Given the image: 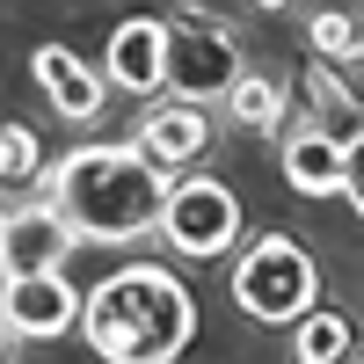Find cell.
I'll use <instances>...</instances> for the list:
<instances>
[{
  "label": "cell",
  "mask_w": 364,
  "mask_h": 364,
  "mask_svg": "<svg viewBox=\"0 0 364 364\" xmlns=\"http://www.w3.org/2000/svg\"><path fill=\"white\" fill-rule=\"evenodd\" d=\"M168 168H154L139 146H80L44 175V197L66 211V226L80 240H146L161 233L168 211Z\"/></svg>",
  "instance_id": "6da1fadb"
},
{
  "label": "cell",
  "mask_w": 364,
  "mask_h": 364,
  "mask_svg": "<svg viewBox=\"0 0 364 364\" xmlns=\"http://www.w3.org/2000/svg\"><path fill=\"white\" fill-rule=\"evenodd\" d=\"M343 154L350 146L336 132H321V124H299L284 132V182L299 197H328V190H343Z\"/></svg>",
  "instance_id": "8fae6325"
},
{
  "label": "cell",
  "mask_w": 364,
  "mask_h": 364,
  "mask_svg": "<svg viewBox=\"0 0 364 364\" xmlns=\"http://www.w3.org/2000/svg\"><path fill=\"white\" fill-rule=\"evenodd\" d=\"M343 197L364 211V139H350V154H343Z\"/></svg>",
  "instance_id": "e0dca14e"
},
{
  "label": "cell",
  "mask_w": 364,
  "mask_h": 364,
  "mask_svg": "<svg viewBox=\"0 0 364 364\" xmlns=\"http://www.w3.org/2000/svg\"><path fill=\"white\" fill-rule=\"evenodd\" d=\"M8 219H15V211H0V240H8Z\"/></svg>",
  "instance_id": "d6986e66"
},
{
  "label": "cell",
  "mask_w": 364,
  "mask_h": 364,
  "mask_svg": "<svg viewBox=\"0 0 364 364\" xmlns=\"http://www.w3.org/2000/svg\"><path fill=\"white\" fill-rule=\"evenodd\" d=\"M73 240L80 233L66 226V211H58L51 197L22 204L8 219V240H0V277H51V269H66Z\"/></svg>",
  "instance_id": "8992f818"
},
{
  "label": "cell",
  "mask_w": 364,
  "mask_h": 364,
  "mask_svg": "<svg viewBox=\"0 0 364 364\" xmlns=\"http://www.w3.org/2000/svg\"><path fill=\"white\" fill-rule=\"evenodd\" d=\"M37 175V132L0 124V182H29Z\"/></svg>",
  "instance_id": "9a60e30c"
},
{
  "label": "cell",
  "mask_w": 364,
  "mask_h": 364,
  "mask_svg": "<svg viewBox=\"0 0 364 364\" xmlns=\"http://www.w3.org/2000/svg\"><path fill=\"white\" fill-rule=\"evenodd\" d=\"M226 109H233L240 132H277L284 124V87L269 80V73H240V87L226 95Z\"/></svg>",
  "instance_id": "7c38bea8"
},
{
  "label": "cell",
  "mask_w": 364,
  "mask_h": 364,
  "mask_svg": "<svg viewBox=\"0 0 364 364\" xmlns=\"http://www.w3.org/2000/svg\"><path fill=\"white\" fill-rule=\"evenodd\" d=\"M80 336L102 364H175L182 343L197 336V306L182 291V277H168L161 262H132L87 291Z\"/></svg>",
  "instance_id": "7a4b0ae2"
},
{
  "label": "cell",
  "mask_w": 364,
  "mask_h": 364,
  "mask_svg": "<svg viewBox=\"0 0 364 364\" xmlns=\"http://www.w3.org/2000/svg\"><path fill=\"white\" fill-rule=\"evenodd\" d=\"M321 299V269L291 233H262L248 255L233 262V306L262 328H299Z\"/></svg>",
  "instance_id": "3957f363"
},
{
  "label": "cell",
  "mask_w": 364,
  "mask_h": 364,
  "mask_svg": "<svg viewBox=\"0 0 364 364\" xmlns=\"http://www.w3.org/2000/svg\"><path fill=\"white\" fill-rule=\"evenodd\" d=\"M132 146H139L154 168H190V161H204V146H211L204 102H168V109H154V117L139 124Z\"/></svg>",
  "instance_id": "30bf717a"
},
{
  "label": "cell",
  "mask_w": 364,
  "mask_h": 364,
  "mask_svg": "<svg viewBox=\"0 0 364 364\" xmlns=\"http://www.w3.org/2000/svg\"><path fill=\"white\" fill-rule=\"evenodd\" d=\"M29 66H37V87L51 95V109L66 117V124H95V117H102L109 80H102V73H87V58H73L66 44H44Z\"/></svg>",
  "instance_id": "9c48e42d"
},
{
  "label": "cell",
  "mask_w": 364,
  "mask_h": 364,
  "mask_svg": "<svg viewBox=\"0 0 364 364\" xmlns=\"http://www.w3.org/2000/svg\"><path fill=\"white\" fill-rule=\"evenodd\" d=\"M336 87H343V95H350V109L364 117V44H357L350 58H336Z\"/></svg>",
  "instance_id": "2e32d148"
},
{
  "label": "cell",
  "mask_w": 364,
  "mask_h": 364,
  "mask_svg": "<svg viewBox=\"0 0 364 364\" xmlns=\"http://www.w3.org/2000/svg\"><path fill=\"white\" fill-rule=\"evenodd\" d=\"M80 306H87V299L66 284V269H51V277H8L0 321H8L22 343H44V336H66V328H80Z\"/></svg>",
  "instance_id": "52a82bcc"
},
{
  "label": "cell",
  "mask_w": 364,
  "mask_h": 364,
  "mask_svg": "<svg viewBox=\"0 0 364 364\" xmlns=\"http://www.w3.org/2000/svg\"><path fill=\"white\" fill-rule=\"evenodd\" d=\"M255 8H262V15H277V8H284V0H255Z\"/></svg>",
  "instance_id": "ac0fdd59"
},
{
  "label": "cell",
  "mask_w": 364,
  "mask_h": 364,
  "mask_svg": "<svg viewBox=\"0 0 364 364\" xmlns=\"http://www.w3.org/2000/svg\"><path fill=\"white\" fill-rule=\"evenodd\" d=\"M240 44H233V29L219 22H204V15H168V87H175V102H226L233 87H240Z\"/></svg>",
  "instance_id": "277c9868"
},
{
  "label": "cell",
  "mask_w": 364,
  "mask_h": 364,
  "mask_svg": "<svg viewBox=\"0 0 364 364\" xmlns=\"http://www.w3.org/2000/svg\"><path fill=\"white\" fill-rule=\"evenodd\" d=\"M291 350H299V364H343V350H350V321L328 314V306H314L306 321L291 328Z\"/></svg>",
  "instance_id": "4fadbf2b"
},
{
  "label": "cell",
  "mask_w": 364,
  "mask_h": 364,
  "mask_svg": "<svg viewBox=\"0 0 364 364\" xmlns=\"http://www.w3.org/2000/svg\"><path fill=\"white\" fill-rule=\"evenodd\" d=\"M161 240L190 262H211L240 240V197L211 175H182L168 190V211H161Z\"/></svg>",
  "instance_id": "5b68a950"
},
{
  "label": "cell",
  "mask_w": 364,
  "mask_h": 364,
  "mask_svg": "<svg viewBox=\"0 0 364 364\" xmlns=\"http://www.w3.org/2000/svg\"><path fill=\"white\" fill-rule=\"evenodd\" d=\"M102 73H109L117 87H132V95H154V87H168V22H161V15H132V22H117Z\"/></svg>",
  "instance_id": "ba28073f"
},
{
  "label": "cell",
  "mask_w": 364,
  "mask_h": 364,
  "mask_svg": "<svg viewBox=\"0 0 364 364\" xmlns=\"http://www.w3.org/2000/svg\"><path fill=\"white\" fill-rule=\"evenodd\" d=\"M306 29H314V58H328V66L357 51V22H350V15H336V8H321Z\"/></svg>",
  "instance_id": "5bb4252c"
}]
</instances>
